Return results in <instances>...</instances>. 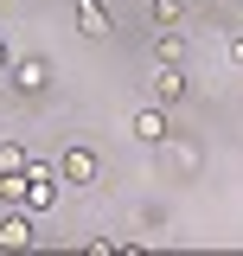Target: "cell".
<instances>
[{
    "label": "cell",
    "instance_id": "cell-1",
    "mask_svg": "<svg viewBox=\"0 0 243 256\" xmlns=\"http://www.w3.org/2000/svg\"><path fill=\"white\" fill-rule=\"evenodd\" d=\"M26 205H58V173L26 160Z\"/></svg>",
    "mask_w": 243,
    "mask_h": 256
},
{
    "label": "cell",
    "instance_id": "cell-2",
    "mask_svg": "<svg viewBox=\"0 0 243 256\" xmlns=\"http://www.w3.org/2000/svg\"><path fill=\"white\" fill-rule=\"evenodd\" d=\"M77 32H84V38H109V32H116L109 0H77Z\"/></svg>",
    "mask_w": 243,
    "mask_h": 256
},
{
    "label": "cell",
    "instance_id": "cell-3",
    "mask_svg": "<svg viewBox=\"0 0 243 256\" xmlns=\"http://www.w3.org/2000/svg\"><path fill=\"white\" fill-rule=\"evenodd\" d=\"M13 84H20L26 96H38L45 84H52V64H45V58H20V64H13Z\"/></svg>",
    "mask_w": 243,
    "mask_h": 256
},
{
    "label": "cell",
    "instance_id": "cell-4",
    "mask_svg": "<svg viewBox=\"0 0 243 256\" xmlns=\"http://www.w3.org/2000/svg\"><path fill=\"white\" fill-rule=\"evenodd\" d=\"M134 141H148V148H160V141H166V102H160V109H141V116H134Z\"/></svg>",
    "mask_w": 243,
    "mask_h": 256
},
{
    "label": "cell",
    "instance_id": "cell-5",
    "mask_svg": "<svg viewBox=\"0 0 243 256\" xmlns=\"http://www.w3.org/2000/svg\"><path fill=\"white\" fill-rule=\"evenodd\" d=\"M32 244V218L26 212H6V218H0V250H26Z\"/></svg>",
    "mask_w": 243,
    "mask_h": 256
},
{
    "label": "cell",
    "instance_id": "cell-6",
    "mask_svg": "<svg viewBox=\"0 0 243 256\" xmlns=\"http://www.w3.org/2000/svg\"><path fill=\"white\" fill-rule=\"evenodd\" d=\"M64 180H70V186H96V154L90 148H70V154H64Z\"/></svg>",
    "mask_w": 243,
    "mask_h": 256
},
{
    "label": "cell",
    "instance_id": "cell-7",
    "mask_svg": "<svg viewBox=\"0 0 243 256\" xmlns=\"http://www.w3.org/2000/svg\"><path fill=\"white\" fill-rule=\"evenodd\" d=\"M154 96H160V102H180V96H186L180 64H160V70H154Z\"/></svg>",
    "mask_w": 243,
    "mask_h": 256
},
{
    "label": "cell",
    "instance_id": "cell-8",
    "mask_svg": "<svg viewBox=\"0 0 243 256\" xmlns=\"http://www.w3.org/2000/svg\"><path fill=\"white\" fill-rule=\"evenodd\" d=\"M186 20V0H154V26H180Z\"/></svg>",
    "mask_w": 243,
    "mask_h": 256
},
{
    "label": "cell",
    "instance_id": "cell-9",
    "mask_svg": "<svg viewBox=\"0 0 243 256\" xmlns=\"http://www.w3.org/2000/svg\"><path fill=\"white\" fill-rule=\"evenodd\" d=\"M0 173H26V148L20 141H0Z\"/></svg>",
    "mask_w": 243,
    "mask_h": 256
},
{
    "label": "cell",
    "instance_id": "cell-10",
    "mask_svg": "<svg viewBox=\"0 0 243 256\" xmlns=\"http://www.w3.org/2000/svg\"><path fill=\"white\" fill-rule=\"evenodd\" d=\"M180 58H186V38L166 26V32H160V64H180Z\"/></svg>",
    "mask_w": 243,
    "mask_h": 256
},
{
    "label": "cell",
    "instance_id": "cell-11",
    "mask_svg": "<svg viewBox=\"0 0 243 256\" xmlns=\"http://www.w3.org/2000/svg\"><path fill=\"white\" fill-rule=\"evenodd\" d=\"M224 58H230V64L243 70V32H230V45H224Z\"/></svg>",
    "mask_w": 243,
    "mask_h": 256
},
{
    "label": "cell",
    "instance_id": "cell-12",
    "mask_svg": "<svg viewBox=\"0 0 243 256\" xmlns=\"http://www.w3.org/2000/svg\"><path fill=\"white\" fill-rule=\"evenodd\" d=\"M0 70H6V38H0Z\"/></svg>",
    "mask_w": 243,
    "mask_h": 256
}]
</instances>
